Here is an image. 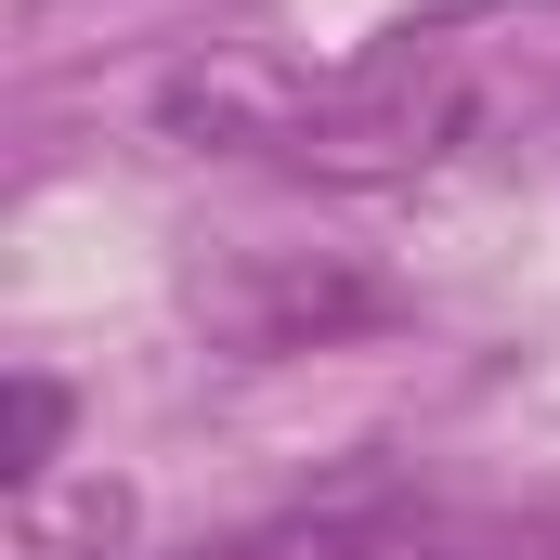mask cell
<instances>
[{
	"instance_id": "1",
	"label": "cell",
	"mask_w": 560,
	"mask_h": 560,
	"mask_svg": "<svg viewBox=\"0 0 560 560\" xmlns=\"http://www.w3.org/2000/svg\"><path fill=\"white\" fill-rule=\"evenodd\" d=\"M156 131L196 156H275L300 183H430L482 131V92L456 52H365V66L209 52L156 92Z\"/></svg>"
},
{
	"instance_id": "2",
	"label": "cell",
	"mask_w": 560,
	"mask_h": 560,
	"mask_svg": "<svg viewBox=\"0 0 560 560\" xmlns=\"http://www.w3.org/2000/svg\"><path fill=\"white\" fill-rule=\"evenodd\" d=\"M235 560H535V535L522 522H469V509H339V522L261 535Z\"/></svg>"
},
{
	"instance_id": "3",
	"label": "cell",
	"mask_w": 560,
	"mask_h": 560,
	"mask_svg": "<svg viewBox=\"0 0 560 560\" xmlns=\"http://www.w3.org/2000/svg\"><path fill=\"white\" fill-rule=\"evenodd\" d=\"M52 443H66V392H52V378H13V482H26V495L52 482Z\"/></svg>"
}]
</instances>
